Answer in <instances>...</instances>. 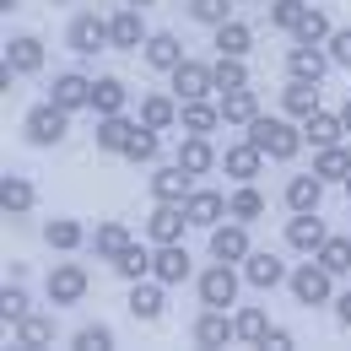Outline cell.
Instances as JSON below:
<instances>
[{"label": "cell", "mask_w": 351, "mask_h": 351, "mask_svg": "<svg viewBox=\"0 0 351 351\" xmlns=\"http://www.w3.org/2000/svg\"><path fill=\"white\" fill-rule=\"evenodd\" d=\"M157 152H162V135L152 130V125H135V135L125 141V162H157Z\"/></svg>", "instance_id": "obj_41"}, {"label": "cell", "mask_w": 351, "mask_h": 351, "mask_svg": "<svg viewBox=\"0 0 351 351\" xmlns=\"http://www.w3.org/2000/svg\"><path fill=\"white\" fill-rule=\"evenodd\" d=\"M54 335H60V330H54V319H49V313H27V319H16V324H11V341H16V346H27V351L54 346Z\"/></svg>", "instance_id": "obj_30"}, {"label": "cell", "mask_w": 351, "mask_h": 351, "mask_svg": "<svg viewBox=\"0 0 351 351\" xmlns=\"http://www.w3.org/2000/svg\"><path fill=\"white\" fill-rule=\"evenodd\" d=\"M125 5H141V11H146V5H157V0H125Z\"/></svg>", "instance_id": "obj_54"}, {"label": "cell", "mask_w": 351, "mask_h": 351, "mask_svg": "<svg viewBox=\"0 0 351 351\" xmlns=\"http://www.w3.org/2000/svg\"><path fill=\"white\" fill-rule=\"evenodd\" d=\"M330 60H335L341 71H351V27H335V33H330Z\"/></svg>", "instance_id": "obj_49"}, {"label": "cell", "mask_w": 351, "mask_h": 351, "mask_svg": "<svg viewBox=\"0 0 351 351\" xmlns=\"http://www.w3.org/2000/svg\"><path fill=\"white\" fill-rule=\"evenodd\" d=\"M189 189H195V173L189 168H178V162H168V168H157L152 173V200H189Z\"/></svg>", "instance_id": "obj_26"}, {"label": "cell", "mask_w": 351, "mask_h": 351, "mask_svg": "<svg viewBox=\"0 0 351 351\" xmlns=\"http://www.w3.org/2000/svg\"><path fill=\"white\" fill-rule=\"evenodd\" d=\"M308 16V0H270V27L298 33V22Z\"/></svg>", "instance_id": "obj_46"}, {"label": "cell", "mask_w": 351, "mask_h": 351, "mask_svg": "<svg viewBox=\"0 0 351 351\" xmlns=\"http://www.w3.org/2000/svg\"><path fill=\"white\" fill-rule=\"evenodd\" d=\"M211 76H217V92H238V87H249V65H243V60H232V54H217Z\"/></svg>", "instance_id": "obj_44"}, {"label": "cell", "mask_w": 351, "mask_h": 351, "mask_svg": "<svg viewBox=\"0 0 351 351\" xmlns=\"http://www.w3.org/2000/svg\"><path fill=\"white\" fill-rule=\"evenodd\" d=\"M5 60L16 65V76H38V71H44V38H38V33H16V38L5 44Z\"/></svg>", "instance_id": "obj_27"}, {"label": "cell", "mask_w": 351, "mask_h": 351, "mask_svg": "<svg viewBox=\"0 0 351 351\" xmlns=\"http://www.w3.org/2000/svg\"><path fill=\"white\" fill-rule=\"evenodd\" d=\"M330 33H335V27H330V16L308 5V16L298 22V33H292V44H330Z\"/></svg>", "instance_id": "obj_45"}, {"label": "cell", "mask_w": 351, "mask_h": 351, "mask_svg": "<svg viewBox=\"0 0 351 351\" xmlns=\"http://www.w3.org/2000/svg\"><path fill=\"white\" fill-rule=\"evenodd\" d=\"M189 341H195V346H232V341H238V324H232L227 308H206V313L189 324Z\"/></svg>", "instance_id": "obj_11"}, {"label": "cell", "mask_w": 351, "mask_h": 351, "mask_svg": "<svg viewBox=\"0 0 351 351\" xmlns=\"http://www.w3.org/2000/svg\"><path fill=\"white\" fill-rule=\"evenodd\" d=\"M189 270H195V260H189V249H184V243H152V276H157L162 287L189 281Z\"/></svg>", "instance_id": "obj_12"}, {"label": "cell", "mask_w": 351, "mask_h": 351, "mask_svg": "<svg viewBox=\"0 0 351 351\" xmlns=\"http://www.w3.org/2000/svg\"><path fill=\"white\" fill-rule=\"evenodd\" d=\"M87 287H92V276H87V265H76V260H60V265L44 276V298H49L54 308L82 303V298H87Z\"/></svg>", "instance_id": "obj_5"}, {"label": "cell", "mask_w": 351, "mask_h": 351, "mask_svg": "<svg viewBox=\"0 0 351 351\" xmlns=\"http://www.w3.org/2000/svg\"><path fill=\"white\" fill-rule=\"evenodd\" d=\"M130 108V87L119 76H97L92 82V114H125Z\"/></svg>", "instance_id": "obj_35"}, {"label": "cell", "mask_w": 351, "mask_h": 351, "mask_svg": "<svg viewBox=\"0 0 351 351\" xmlns=\"http://www.w3.org/2000/svg\"><path fill=\"white\" fill-rule=\"evenodd\" d=\"M341 135H346V125H341V108H335V114H330V108H319V114H308V119H303V141L313 146V152H319V146H335Z\"/></svg>", "instance_id": "obj_34"}, {"label": "cell", "mask_w": 351, "mask_h": 351, "mask_svg": "<svg viewBox=\"0 0 351 351\" xmlns=\"http://www.w3.org/2000/svg\"><path fill=\"white\" fill-rule=\"evenodd\" d=\"M254 254V243H249V221L227 217L211 227V260H227V265H243Z\"/></svg>", "instance_id": "obj_7"}, {"label": "cell", "mask_w": 351, "mask_h": 351, "mask_svg": "<svg viewBox=\"0 0 351 351\" xmlns=\"http://www.w3.org/2000/svg\"><path fill=\"white\" fill-rule=\"evenodd\" d=\"M16 5H22V0H0V11H5V16H11V11H16Z\"/></svg>", "instance_id": "obj_53"}, {"label": "cell", "mask_w": 351, "mask_h": 351, "mask_svg": "<svg viewBox=\"0 0 351 351\" xmlns=\"http://www.w3.org/2000/svg\"><path fill=\"white\" fill-rule=\"evenodd\" d=\"M232 324H238V346H265V330H270V313L260 303H243L232 313Z\"/></svg>", "instance_id": "obj_38"}, {"label": "cell", "mask_w": 351, "mask_h": 351, "mask_svg": "<svg viewBox=\"0 0 351 351\" xmlns=\"http://www.w3.org/2000/svg\"><path fill=\"white\" fill-rule=\"evenodd\" d=\"M221 168H227V178L232 184H254L260 178V168H265V152L243 135V141H232L227 152H221Z\"/></svg>", "instance_id": "obj_13"}, {"label": "cell", "mask_w": 351, "mask_h": 351, "mask_svg": "<svg viewBox=\"0 0 351 351\" xmlns=\"http://www.w3.org/2000/svg\"><path fill=\"white\" fill-rule=\"evenodd\" d=\"M232 5H238V0H189L184 11H189V22H200V27H221V22H232Z\"/></svg>", "instance_id": "obj_43"}, {"label": "cell", "mask_w": 351, "mask_h": 351, "mask_svg": "<svg viewBox=\"0 0 351 351\" xmlns=\"http://www.w3.org/2000/svg\"><path fill=\"white\" fill-rule=\"evenodd\" d=\"M92 232L82 227L76 217H54V221H44V243L49 249H60V254H71V249H82Z\"/></svg>", "instance_id": "obj_36"}, {"label": "cell", "mask_w": 351, "mask_h": 351, "mask_svg": "<svg viewBox=\"0 0 351 351\" xmlns=\"http://www.w3.org/2000/svg\"><path fill=\"white\" fill-rule=\"evenodd\" d=\"M287 276H292V270H287V260H276L270 249H254V254L243 260V281H249V287H260V292H276Z\"/></svg>", "instance_id": "obj_19"}, {"label": "cell", "mask_w": 351, "mask_h": 351, "mask_svg": "<svg viewBox=\"0 0 351 351\" xmlns=\"http://www.w3.org/2000/svg\"><path fill=\"white\" fill-rule=\"evenodd\" d=\"M168 87H173L178 103H195V97H211L217 92V76H211V65H200V60H184L168 71Z\"/></svg>", "instance_id": "obj_8"}, {"label": "cell", "mask_w": 351, "mask_h": 351, "mask_svg": "<svg viewBox=\"0 0 351 351\" xmlns=\"http://www.w3.org/2000/svg\"><path fill=\"white\" fill-rule=\"evenodd\" d=\"M184 227H189V211L178 200H157L146 217V243H184Z\"/></svg>", "instance_id": "obj_9"}, {"label": "cell", "mask_w": 351, "mask_h": 351, "mask_svg": "<svg viewBox=\"0 0 351 351\" xmlns=\"http://www.w3.org/2000/svg\"><path fill=\"white\" fill-rule=\"evenodd\" d=\"M178 125H184V135H211L221 125V103H211V97L184 103V108H178Z\"/></svg>", "instance_id": "obj_31"}, {"label": "cell", "mask_w": 351, "mask_h": 351, "mask_svg": "<svg viewBox=\"0 0 351 351\" xmlns=\"http://www.w3.org/2000/svg\"><path fill=\"white\" fill-rule=\"evenodd\" d=\"M33 206H38L33 178H22V173H5V178H0V211H5V217H27Z\"/></svg>", "instance_id": "obj_24"}, {"label": "cell", "mask_w": 351, "mask_h": 351, "mask_svg": "<svg viewBox=\"0 0 351 351\" xmlns=\"http://www.w3.org/2000/svg\"><path fill=\"white\" fill-rule=\"evenodd\" d=\"M49 97L60 103V108H92V76H82V71H60L54 76V87H49Z\"/></svg>", "instance_id": "obj_23"}, {"label": "cell", "mask_w": 351, "mask_h": 351, "mask_svg": "<svg viewBox=\"0 0 351 351\" xmlns=\"http://www.w3.org/2000/svg\"><path fill=\"white\" fill-rule=\"evenodd\" d=\"M287 287H292V298H298L303 308H324V303H335V276H330L324 265L313 260V254H308V260L298 265L292 276H287Z\"/></svg>", "instance_id": "obj_4"}, {"label": "cell", "mask_w": 351, "mask_h": 351, "mask_svg": "<svg viewBox=\"0 0 351 351\" xmlns=\"http://www.w3.org/2000/svg\"><path fill=\"white\" fill-rule=\"evenodd\" d=\"M65 44L76 49L82 60H92L97 49H114V33H108V16H97V11H76V16H71V27H65Z\"/></svg>", "instance_id": "obj_6"}, {"label": "cell", "mask_w": 351, "mask_h": 351, "mask_svg": "<svg viewBox=\"0 0 351 351\" xmlns=\"http://www.w3.org/2000/svg\"><path fill=\"white\" fill-rule=\"evenodd\" d=\"M227 217H238V221H254V217H265V195L254 189V184H238V189L227 195Z\"/></svg>", "instance_id": "obj_42"}, {"label": "cell", "mask_w": 351, "mask_h": 351, "mask_svg": "<svg viewBox=\"0 0 351 351\" xmlns=\"http://www.w3.org/2000/svg\"><path fill=\"white\" fill-rule=\"evenodd\" d=\"M265 351H292V330L270 324V330H265Z\"/></svg>", "instance_id": "obj_50"}, {"label": "cell", "mask_w": 351, "mask_h": 351, "mask_svg": "<svg viewBox=\"0 0 351 351\" xmlns=\"http://www.w3.org/2000/svg\"><path fill=\"white\" fill-rule=\"evenodd\" d=\"M260 114H265V108H260V97H254V87L221 92V125H232V130H249Z\"/></svg>", "instance_id": "obj_22"}, {"label": "cell", "mask_w": 351, "mask_h": 351, "mask_svg": "<svg viewBox=\"0 0 351 351\" xmlns=\"http://www.w3.org/2000/svg\"><path fill=\"white\" fill-rule=\"evenodd\" d=\"M27 313H33V308H27V292H22L16 281H5V287H0V319L16 324V319H27Z\"/></svg>", "instance_id": "obj_48"}, {"label": "cell", "mask_w": 351, "mask_h": 351, "mask_svg": "<svg viewBox=\"0 0 351 351\" xmlns=\"http://www.w3.org/2000/svg\"><path fill=\"white\" fill-rule=\"evenodd\" d=\"M211 44H217V54H232V60H243L249 49H254V33H249V22H221V27H211Z\"/></svg>", "instance_id": "obj_37"}, {"label": "cell", "mask_w": 351, "mask_h": 351, "mask_svg": "<svg viewBox=\"0 0 351 351\" xmlns=\"http://www.w3.org/2000/svg\"><path fill=\"white\" fill-rule=\"evenodd\" d=\"M135 125H141V119H130V114H97V130H92L97 152H125V141L135 135Z\"/></svg>", "instance_id": "obj_28"}, {"label": "cell", "mask_w": 351, "mask_h": 351, "mask_svg": "<svg viewBox=\"0 0 351 351\" xmlns=\"http://www.w3.org/2000/svg\"><path fill=\"white\" fill-rule=\"evenodd\" d=\"M22 135H27L33 146H60V141L71 135V108H60L54 97L33 103V108H27V119H22Z\"/></svg>", "instance_id": "obj_2"}, {"label": "cell", "mask_w": 351, "mask_h": 351, "mask_svg": "<svg viewBox=\"0 0 351 351\" xmlns=\"http://www.w3.org/2000/svg\"><path fill=\"white\" fill-rule=\"evenodd\" d=\"M108 265H114L119 281H146V276H152V249H146V243H130L125 254H114Z\"/></svg>", "instance_id": "obj_39"}, {"label": "cell", "mask_w": 351, "mask_h": 351, "mask_svg": "<svg viewBox=\"0 0 351 351\" xmlns=\"http://www.w3.org/2000/svg\"><path fill=\"white\" fill-rule=\"evenodd\" d=\"M281 114L298 119V125H303L308 114H319V82H298V76H292V82L281 87Z\"/></svg>", "instance_id": "obj_25"}, {"label": "cell", "mask_w": 351, "mask_h": 351, "mask_svg": "<svg viewBox=\"0 0 351 351\" xmlns=\"http://www.w3.org/2000/svg\"><path fill=\"white\" fill-rule=\"evenodd\" d=\"M313 173L324 178V184H346V178H351V152H346V141L319 146V152H313Z\"/></svg>", "instance_id": "obj_32"}, {"label": "cell", "mask_w": 351, "mask_h": 351, "mask_svg": "<svg viewBox=\"0 0 351 351\" xmlns=\"http://www.w3.org/2000/svg\"><path fill=\"white\" fill-rule=\"evenodd\" d=\"M173 162L200 178V173H217V168H221V152L211 146V135H184L178 152H173Z\"/></svg>", "instance_id": "obj_16"}, {"label": "cell", "mask_w": 351, "mask_h": 351, "mask_svg": "<svg viewBox=\"0 0 351 351\" xmlns=\"http://www.w3.org/2000/svg\"><path fill=\"white\" fill-rule=\"evenodd\" d=\"M341 125H346V135H351V97L341 103Z\"/></svg>", "instance_id": "obj_52"}, {"label": "cell", "mask_w": 351, "mask_h": 351, "mask_svg": "<svg viewBox=\"0 0 351 351\" xmlns=\"http://www.w3.org/2000/svg\"><path fill=\"white\" fill-rule=\"evenodd\" d=\"M141 60H146V71L168 76V71H173V65H184L189 54H184V44H178V33H152V38H146V49H141Z\"/></svg>", "instance_id": "obj_21"}, {"label": "cell", "mask_w": 351, "mask_h": 351, "mask_svg": "<svg viewBox=\"0 0 351 351\" xmlns=\"http://www.w3.org/2000/svg\"><path fill=\"white\" fill-rule=\"evenodd\" d=\"M330 238V227L319 211H292L287 221V249H298V254H319V243Z\"/></svg>", "instance_id": "obj_15"}, {"label": "cell", "mask_w": 351, "mask_h": 351, "mask_svg": "<svg viewBox=\"0 0 351 351\" xmlns=\"http://www.w3.org/2000/svg\"><path fill=\"white\" fill-rule=\"evenodd\" d=\"M335 319H341V330H351V287L335 292Z\"/></svg>", "instance_id": "obj_51"}, {"label": "cell", "mask_w": 351, "mask_h": 351, "mask_svg": "<svg viewBox=\"0 0 351 351\" xmlns=\"http://www.w3.org/2000/svg\"><path fill=\"white\" fill-rule=\"evenodd\" d=\"M330 65H335L330 49H319V44H292L287 49V76H298V82H324Z\"/></svg>", "instance_id": "obj_17"}, {"label": "cell", "mask_w": 351, "mask_h": 351, "mask_svg": "<svg viewBox=\"0 0 351 351\" xmlns=\"http://www.w3.org/2000/svg\"><path fill=\"white\" fill-rule=\"evenodd\" d=\"M184 211H189V227H217V221H227V195L221 189H206V184H195L189 189V200H184Z\"/></svg>", "instance_id": "obj_14"}, {"label": "cell", "mask_w": 351, "mask_h": 351, "mask_svg": "<svg viewBox=\"0 0 351 351\" xmlns=\"http://www.w3.org/2000/svg\"><path fill=\"white\" fill-rule=\"evenodd\" d=\"M135 238H130V227L125 221H97V232L87 238V249L97 254V260H114V254H125Z\"/></svg>", "instance_id": "obj_33"}, {"label": "cell", "mask_w": 351, "mask_h": 351, "mask_svg": "<svg viewBox=\"0 0 351 351\" xmlns=\"http://www.w3.org/2000/svg\"><path fill=\"white\" fill-rule=\"evenodd\" d=\"M324 178L319 173H292L287 178V189H281V200H287V211H319L324 206Z\"/></svg>", "instance_id": "obj_20"}, {"label": "cell", "mask_w": 351, "mask_h": 351, "mask_svg": "<svg viewBox=\"0 0 351 351\" xmlns=\"http://www.w3.org/2000/svg\"><path fill=\"white\" fill-rule=\"evenodd\" d=\"M341 189H346V200H351V178H346V184H341Z\"/></svg>", "instance_id": "obj_55"}, {"label": "cell", "mask_w": 351, "mask_h": 351, "mask_svg": "<svg viewBox=\"0 0 351 351\" xmlns=\"http://www.w3.org/2000/svg\"><path fill=\"white\" fill-rule=\"evenodd\" d=\"M249 141L260 146L270 162H292V157L303 152V125L287 119V114H260V119L249 125Z\"/></svg>", "instance_id": "obj_1"}, {"label": "cell", "mask_w": 351, "mask_h": 351, "mask_svg": "<svg viewBox=\"0 0 351 351\" xmlns=\"http://www.w3.org/2000/svg\"><path fill=\"white\" fill-rule=\"evenodd\" d=\"M238 287H243V270L227 265V260L206 265V270L195 276V292H200V303H206V308H232V303H238Z\"/></svg>", "instance_id": "obj_3"}, {"label": "cell", "mask_w": 351, "mask_h": 351, "mask_svg": "<svg viewBox=\"0 0 351 351\" xmlns=\"http://www.w3.org/2000/svg\"><path fill=\"white\" fill-rule=\"evenodd\" d=\"M162 313H168V292H162V281H157V276L130 281V319H135V324H157Z\"/></svg>", "instance_id": "obj_10"}, {"label": "cell", "mask_w": 351, "mask_h": 351, "mask_svg": "<svg viewBox=\"0 0 351 351\" xmlns=\"http://www.w3.org/2000/svg\"><path fill=\"white\" fill-rule=\"evenodd\" d=\"M108 33H114V49H135V54H141V49H146V38H152V33H146L141 5H119V11L108 16Z\"/></svg>", "instance_id": "obj_18"}, {"label": "cell", "mask_w": 351, "mask_h": 351, "mask_svg": "<svg viewBox=\"0 0 351 351\" xmlns=\"http://www.w3.org/2000/svg\"><path fill=\"white\" fill-rule=\"evenodd\" d=\"M178 108H184V103H178L173 92H146V97H141V125H152V130H173Z\"/></svg>", "instance_id": "obj_29"}, {"label": "cell", "mask_w": 351, "mask_h": 351, "mask_svg": "<svg viewBox=\"0 0 351 351\" xmlns=\"http://www.w3.org/2000/svg\"><path fill=\"white\" fill-rule=\"evenodd\" d=\"M71 346H76V351H108V346H114V330H108L103 319H97V324H82V330L71 335Z\"/></svg>", "instance_id": "obj_47"}, {"label": "cell", "mask_w": 351, "mask_h": 351, "mask_svg": "<svg viewBox=\"0 0 351 351\" xmlns=\"http://www.w3.org/2000/svg\"><path fill=\"white\" fill-rule=\"evenodd\" d=\"M313 260L324 265L330 276H346V270H351V238H346V232H330V238L319 243V254H313Z\"/></svg>", "instance_id": "obj_40"}]
</instances>
